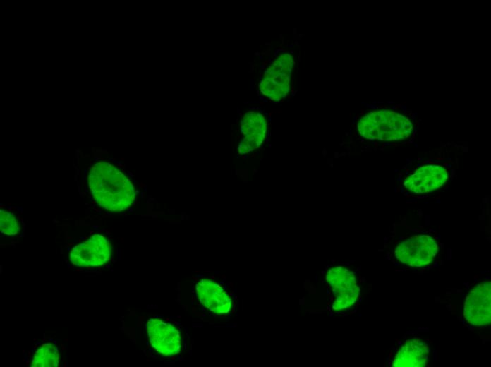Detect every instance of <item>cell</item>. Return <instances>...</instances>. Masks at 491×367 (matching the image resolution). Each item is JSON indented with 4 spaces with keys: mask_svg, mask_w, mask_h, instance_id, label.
<instances>
[{
    "mask_svg": "<svg viewBox=\"0 0 491 367\" xmlns=\"http://www.w3.org/2000/svg\"><path fill=\"white\" fill-rule=\"evenodd\" d=\"M88 183L94 199L107 210L121 212L134 202L135 194L132 182L108 162H99L91 167Z\"/></svg>",
    "mask_w": 491,
    "mask_h": 367,
    "instance_id": "1",
    "label": "cell"
},
{
    "mask_svg": "<svg viewBox=\"0 0 491 367\" xmlns=\"http://www.w3.org/2000/svg\"><path fill=\"white\" fill-rule=\"evenodd\" d=\"M357 126L363 137L387 141L407 138L413 131V124L408 117L388 109L369 112L360 118Z\"/></svg>",
    "mask_w": 491,
    "mask_h": 367,
    "instance_id": "2",
    "label": "cell"
},
{
    "mask_svg": "<svg viewBox=\"0 0 491 367\" xmlns=\"http://www.w3.org/2000/svg\"><path fill=\"white\" fill-rule=\"evenodd\" d=\"M438 252V245L429 235H416L400 243L394 250V256L401 263L421 267L432 263Z\"/></svg>",
    "mask_w": 491,
    "mask_h": 367,
    "instance_id": "3",
    "label": "cell"
},
{
    "mask_svg": "<svg viewBox=\"0 0 491 367\" xmlns=\"http://www.w3.org/2000/svg\"><path fill=\"white\" fill-rule=\"evenodd\" d=\"M111 253L109 240L101 234H95L72 248L70 260L78 267H98L109 260Z\"/></svg>",
    "mask_w": 491,
    "mask_h": 367,
    "instance_id": "4",
    "label": "cell"
},
{
    "mask_svg": "<svg viewBox=\"0 0 491 367\" xmlns=\"http://www.w3.org/2000/svg\"><path fill=\"white\" fill-rule=\"evenodd\" d=\"M326 279L336 296L332 305L334 310L341 311L355 303L360 289L351 271L342 267H332L329 270Z\"/></svg>",
    "mask_w": 491,
    "mask_h": 367,
    "instance_id": "5",
    "label": "cell"
},
{
    "mask_svg": "<svg viewBox=\"0 0 491 367\" xmlns=\"http://www.w3.org/2000/svg\"><path fill=\"white\" fill-rule=\"evenodd\" d=\"M147 329L150 344L158 353L171 356L180 352L181 337L172 325L158 318H151L147 321Z\"/></svg>",
    "mask_w": 491,
    "mask_h": 367,
    "instance_id": "6",
    "label": "cell"
},
{
    "mask_svg": "<svg viewBox=\"0 0 491 367\" xmlns=\"http://www.w3.org/2000/svg\"><path fill=\"white\" fill-rule=\"evenodd\" d=\"M448 179V171L442 166L429 164L417 168L408 176L404 187L411 193L424 194L441 188Z\"/></svg>",
    "mask_w": 491,
    "mask_h": 367,
    "instance_id": "7",
    "label": "cell"
},
{
    "mask_svg": "<svg viewBox=\"0 0 491 367\" xmlns=\"http://www.w3.org/2000/svg\"><path fill=\"white\" fill-rule=\"evenodd\" d=\"M490 282L475 286L467 296L464 305V317L473 325L490 323Z\"/></svg>",
    "mask_w": 491,
    "mask_h": 367,
    "instance_id": "8",
    "label": "cell"
},
{
    "mask_svg": "<svg viewBox=\"0 0 491 367\" xmlns=\"http://www.w3.org/2000/svg\"><path fill=\"white\" fill-rule=\"evenodd\" d=\"M196 294L200 302L210 311L217 313H229L231 299L224 289L217 282L202 279L196 284Z\"/></svg>",
    "mask_w": 491,
    "mask_h": 367,
    "instance_id": "9",
    "label": "cell"
},
{
    "mask_svg": "<svg viewBox=\"0 0 491 367\" xmlns=\"http://www.w3.org/2000/svg\"><path fill=\"white\" fill-rule=\"evenodd\" d=\"M241 129L246 137L242 140L238 152L241 154L248 153L257 148L262 143L266 133L267 122L259 112H248L241 122Z\"/></svg>",
    "mask_w": 491,
    "mask_h": 367,
    "instance_id": "10",
    "label": "cell"
},
{
    "mask_svg": "<svg viewBox=\"0 0 491 367\" xmlns=\"http://www.w3.org/2000/svg\"><path fill=\"white\" fill-rule=\"evenodd\" d=\"M59 362L58 348L52 343L42 344L35 353L32 367H56Z\"/></svg>",
    "mask_w": 491,
    "mask_h": 367,
    "instance_id": "11",
    "label": "cell"
},
{
    "mask_svg": "<svg viewBox=\"0 0 491 367\" xmlns=\"http://www.w3.org/2000/svg\"><path fill=\"white\" fill-rule=\"evenodd\" d=\"M0 229L2 234L12 236L20 231V227L13 214L1 210Z\"/></svg>",
    "mask_w": 491,
    "mask_h": 367,
    "instance_id": "12",
    "label": "cell"
}]
</instances>
